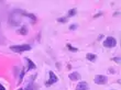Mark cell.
Wrapping results in <instances>:
<instances>
[{"label": "cell", "mask_w": 121, "mask_h": 90, "mask_svg": "<svg viewBox=\"0 0 121 90\" xmlns=\"http://www.w3.org/2000/svg\"><path fill=\"white\" fill-rule=\"evenodd\" d=\"M22 10L20 9H14L12 10V12L9 16V24L12 26H18L21 24V16H23Z\"/></svg>", "instance_id": "6da1fadb"}, {"label": "cell", "mask_w": 121, "mask_h": 90, "mask_svg": "<svg viewBox=\"0 0 121 90\" xmlns=\"http://www.w3.org/2000/svg\"><path fill=\"white\" fill-rule=\"evenodd\" d=\"M31 45L29 44H22V45H11L10 46V49L14 53H22V52L26 51H30L31 49Z\"/></svg>", "instance_id": "7a4b0ae2"}, {"label": "cell", "mask_w": 121, "mask_h": 90, "mask_svg": "<svg viewBox=\"0 0 121 90\" xmlns=\"http://www.w3.org/2000/svg\"><path fill=\"white\" fill-rule=\"evenodd\" d=\"M117 45V40L112 36H108L106 37V40L104 41V46L105 47H108V48H111V47H115Z\"/></svg>", "instance_id": "3957f363"}, {"label": "cell", "mask_w": 121, "mask_h": 90, "mask_svg": "<svg viewBox=\"0 0 121 90\" xmlns=\"http://www.w3.org/2000/svg\"><path fill=\"white\" fill-rule=\"evenodd\" d=\"M94 81L97 85H106L107 81H108V78L106 77L105 75H97L95 77V79H94Z\"/></svg>", "instance_id": "277c9868"}, {"label": "cell", "mask_w": 121, "mask_h": 90, "mask_svg": "<svg viewBox=\"0 0 121 90\" xmlns=\"http://www.w3.org/2000/svg\"><path fill=\"white\" fill-rule=\"evenodd\" d=\"M48 75H50V78H48V80L46 81V86H52L53 84H56V82L58 81L57 76H56L52 70L48 73Z\"/></svg>", "instance_id": "5b68a950"}, {"label": "cell", "mask_w": 121, "mask_h": 90, "mask_svg": "<svg viewBox=\"0 0 121 90\" xmlns=\"http://www.w3.org/2000/svg\"><path fill=\"white\" fill-rule=\"evenodd\" d=\"M89 89V86L86 81H80L79 84L76 86V90H88Z\"/></svg>", "instance_id": "8992f818"}, {"label": "cell", "mask_w": 121, "mask_h": 90, "mask_svg": "<svg viewBox=\"0 0 121 90\" xmlns=\"http://www.w3.org/2000/svg\"><path fill=\"white\" fill-rule=\"evenodd\" d=\"M69 79L72 81H77L80 79V74L79 73H77V71H75V73H72V74H69Z\"/></svg>", "instance_id": "52a82bcc"}, {"label": "cell", "mask_w": 121, "mask_h": 90, "mask_svg": "<svg viewBox=\"0 0 121 90\" xmlns=\"http://www.w3.org/2000/svg\"><path fill=\"white\" fill-rule=\"evenodd\" d=\"M23 16H28V18H30L31 19V22L34 24L35 22H36V18H35V16L33 14V13H29V12H23Z\"/></svg>", "instance_id": "ba28073f"}, {"label": "cell", "mask_w": 121, "mask_h": 90, "mask_svg": "<svg viewBox=\"0 0 121 90\" xmlns=\"http://www.w3.org/2000/svg\"><path fill=\"white\" fill-rule=\"evenodd\" d=\"M26 63L29 64V67H28V69H26V70H30V69H35V68H36V65H35L34 63L30 59V58H26Z\"/></svg>", "instance_id": "9c48e42d"}, {"label": "cell", "mask_w": 121, "mask_h": 90, "mask_svg": "<svg viewBox=\"0 0 121 90\" xmlns=\"http://www.w3.org/2000/svg\"><path fill=\"white\" fill-rule=\"evenodd\" d=\"M18 33L21 34V35H26L28 34V28H26V25L21 26V29L18 30Z\"/></svg>", "instance_id": "30bf717a"}, {"label": "cell", "mask_w": 121, "mask_h": 90, "mask_svg": "<svg viewBox=\"0 0 121 90\" xmlns=\"http://www.w3.org/2000/svg\"><path fill=\"white\" fill-rule=\"evenodd\" d=\"M86 58L88 59V61H95L96 59H97V55L92 54V53H88V54L86 55Z\"/></svg>", "instance_id": "8fae6325"}, {"label": "cell", "mask_w": 121, "mask_h": 90, "mask_svg": "<svg viewBox=\"0 0 121 90\" xmlns=\"http://www.w3.org/2000/svg\"><path fill=\"white\" fill-rule=\"evenodd\" d=\"M26 90H38V88L34 86V84L32 82V80H30V84L26 86Z\"/></svg>", "instance_id": "7c38bea8"}, {"label": "cell", "mask_w": 121, "mask_h": 90, "mask_svg": "<svg viewBox=\"0 0 121 90\" xmlns=\"http://www.w3.org/2000/svg\"><path fill=\"white\" fill-rule=\"evenodd\" d=\"M76 12H77V9H76V8L70 9L69 11H68V13H67V18H69V16H74L75 14H76Z\"/></svg>", "instance_id": "4fadbf2b"}, {"label": "cell", "mask_w": 121, "mask_h": 90, "mask_svg": "<svg viewBox=\"0 0 121 90\" xmlns=\"http://www.w3.org/2000/svg\"><path fill=\"white\" fill-rule=\"evenodd\" d=\"M24 74H26V70L22 69L21 73H20V79H19V82H18V84H21V82H22V79H23V77H24Z\"/></svg>", "instance_id": "5bb4252c"}, {"label": "cell", "mask_w": 121, "mask_h": 90, "mask_svg": "<svg viewBox=\"0 0 121 90\" xmlns=\"http://www.w3.org/2000/svg\"><path fill=\"white\" fill-rule=\"evenodd\" d=\"M67 19H68L67 16H62V18H58L57 21H58L60 23H66V22H67Z\"/></svg>", "instance_id": "9a60e30c"}, {"label": "cell", "mask_w": 121, "mask_h": 90, "mask_svg": "<svg viewBox=\"0 0 121 90\" xmlns=\"http://www.w3.org/2000/svg\"><path fill=\"white\" fill-rule=\"evenodd\" d=\"M66 46H67V48H68V49H69V51H72V52H77V51H78V48L74 47L73 45H70V44H67Z\"/></svg>", "instance_id": "2e32d148"}, {"label": "cell", "mask_w": 121, "mask_h": 90, "mask_svg": "<svg viewBox=\"0 0 121 90\" xmlns=\"http://www.w3.org/2000/svg\"><path fill=\"white\" fill-rule=\"evenodd\" d=\"M77 28H78V25H77V24H72V25L69 26V30H72V31H74V30H76Z\"/></svg>", "instance_id": "e0dca14e"}, {"label": "cell", "mask_w": 121, "mask_h": 90, "mask_svg": "<svg viewBox=\"0 0 121 90\" xmlns=\"http://www.w3.org/2000/svg\"><path fill=\"white\" fill-rule=\"evenodd\" d=\"M113 61H115L116 63H120V57H115L113 58Z\"/></svg>", "instance_id": "ac0fdd59"}, {"label": "cell", "mask_w": 121, "mask_h": 90, "mask_svg": "<svg viewBox=\"0 0 121 90\" xmlns=\"http://www.w3.org/2000/svg\"><path fill=\"white\" fill-rule=\"evenodd\" d=\"M101 14H102L101 12H100V13H98V14H95V16H94V18H98V16H101Z\"/></svg>", "instance_id": "d6986e66"}, {"label": "cell", "mask_w": 121, "mask_h": 90, "mask_svg": "<svg viewBox=\"0 0 121 90\" xmlns=\"http://www.w3.org/2000/svg\"><path fill=\"white\" fill-rule=\"evenodd\" d=\"M0 90H6V88L3 87V86H2L1 84H0Z\"/></svg>", "instance_id": "ffe728a7"}, {"label": "cell", "mask_w": 121, "mask_h": 90, "mask_svg": "<svg viewBox=\"0 0 121 90\" xmlns=\"http://www.w3.org/2000/svg\"><path fill=\"white\" fill-rule=\"evenodd\" d=\"M102 37H104V35H99V36H98V39H97V40H98V41H100V40H101Z\"/></svg>", "instance_id": "44dd1931"}, {"label": "cell", "mask_w": 121, "mask_h": 90, "mask_svg": "<svg viewBox=\"0 0 121 90\" xmlns=\"http://www.w3.org/2000/svg\"><path fill=\"white\" fill-rule=\"evenodd\" d=\"M18 90H23V89H18Z\"/></svg>", "instance_id": "7402d4cb"}]
</instances>
